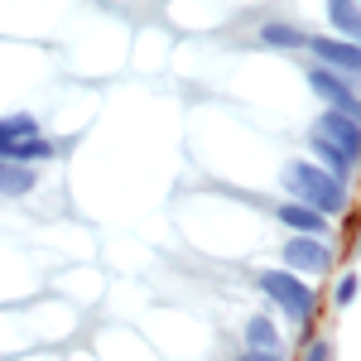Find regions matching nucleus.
Wrapping results in <instances>:
<instances>
[{
	"instance_id": "2",
	"label": "nucleus",
	"mask_w": 361,
	"mask_h": 361,
	"mask_svg": "<svg viewBox=\"0 0 361 361\" xmlns=\"http://www.w3.org/2000/svg\"><path fill=\"white\" fill-rule=\"evenodd\" d=\"M255 284H260V294H265L284 318H294L299 328L313 323V313H318V294L308 289V279L289 275V270L279 265V270H255Z\"/></svg>"
},
{
	"instance_id": "4",
	"label": "nucleus",
	"mask_w": 361,
	"mask_h": 361,
	"mask_svg": "<svg viewBox=\"0 0 361 361\" xmlns=\"http://www.w3.org/2000/svg\"><path fill=\"white\" fill-rule=\"evenodd\" d=\"M308 87L328 102V111L337 116H352V121H361V97L352 92V78H342V73H328V68H308Z\"/></svg>"
},
{
	"instance_id": "7",
	"label": "nucleus",
	"mask_w": 361,
	"mask_h": 361,
	"mask_svg": "<svg viewBox=\"0 0 361 361\" xmlns=\"http://www.w3.org/2000/svg\"><path fill=\"white\" fill-rule=\"evenodd\" d=\"M323 140H333L337 149H347L352 159H361V121H352V116H337V111H323V121L313 126Z\"/></svg>"
},
{
	"instance_id": "12",
	"label": "nucleus",
	"mask_w": 361,
	"mask_h": 361,
	"mask_svg": "<svg viewBox=\"0 0 361 361\" xmlns=\"http://www.w3.org/2000/svg\"><path fill=\"white\" fill-rule=\"evenodd\" d=\"M49 154H54V145H49L44 135H34V140H20V145H10L0 159H5V164H20V169H25V164H39V159H49Z\"/></svg>"
},
{
	"instance_id": "14",
	"label": "nucleus",
	"mask_w": 361,
	"mask_h": 361,
	"mask_svg": "<svg viewBox=\"0 0 361 361\" xmlns=\"http://www.w3.org/2000/svg\"><path fill=\"white\" fill-rule=\"evenodd\" d=\"M34 188V169H20V164H5V178H0V193L20 197Z\"/></svg>"
},
{
	"instance_id": "5",
	"label": "nucleus",
	"mask_w": 361,
	"mask_h": 361,
	"mask_svg": "<svg viewBox=\"0 0 361 361\" xmlns=\"http://www.w3.org/2000/svg\"><path fill=\"white\" fill-rule=\"evenodd\" d=\"M308 54L318 58V68H328V73H342V78H361V49L357 44H347V39H313L308 34Z\"/></svg>"
},
{
	"instance_id": "9",
	"label": "nucleus",
	"mask_w": 361,
	"mask_h": 361,
	"mask_svg": "<svg viewBox=\"0 0 361 361\" xmlns=\"http://www.w3.org/2000/svg\"><path fill=\"white\" fill-rule=\"evenodd\" d=\"M275 217H279L284 226H289L294 236H318V241L328 236V222H323V217H318L313 207H304V202H279V207H275Z\"/></svg>"
},
{
	"instance_id": "15",
	"label": "nucleus",
	"mask_w": 361,
	"mask_h": 361,
	"mask_svg": "<svg viewBox=\"0 0 361 361\" xmlns=\"http://www.w3.org/2000/svg\"><path fill=\"white\" fill-rule=\"evenodd\" d=\"M357 289H361V275H342V279H337V289H333V304L347 308L352 299H357Z\"/></svg>"
},
{
	"instance_id": "18",
	"label": "nucleus",
	"mask_w": 361,
	"mask_h": 361,
	"mask_svg": "<svg viewBox=\"0 0 361 361\" xmlns=\"http://www.w3.org/2000/svg\"><path fill=\"white\" fill-rule=\"evenodd\" d=\"M0 178H5V159H0Z\"/></svg>"
},
{
	"instance_id": "11",
	"label": "nucleus",
	"mask_w": 361,
	"mask_h": 361,
	"mask_svg": "<svg viewBox=\"0 0 361 361\" xmlns=\"http://www.w3.org/2000/svg\"><path fill=\"white\" fill-rule=\"evenodd\" d=\"M246 347L250 352H279V328L265 318V313L246 318Z\"/></svg>"
},
{
	"instance_id": "6",
	"label": "nucleus",
	"mask_w": 361,
	"mask_h": 361,
	"mask_svg": "<svg viewBox=\"0 0 361 361\" xmlns=\"http://www.w3.org/2000/svg\"><path fill=\"white\" fill-rule=\"evenodd\" d=\"M308 149H313V159H318V169H323V173H333L337 183H347V178L357 173V159H352L347 149H337L333 140H323L318 130H308Z\"/></svg>"
},
{
	"instance_id": "19",
	"label": "nucleus",
	"mask_w": 361,
	"mask_h": 361,
	"mask_svg": "<svg viewBox=\"0 0 361 361\" xmlns=\"http://www.w3.org/2000/svg\"><path fill=\"white\" fill-rule=\"evenodd\" d=\"M357 250H361V241H357Z\"/></svg>"
},
{
	"instance_id": "10",
	"label": "nucleus",
	"mask_w": 361,
	"mask_h": 361,
	"mask_svg": "<svg viewBox=\"0 0 361 361\" xmlns=\"http://www.w3.org/2000/svg\"><path fill=\"white\" fill-rule=\"evenodd\" d=\"M34 135H39V121H34L29 111L5 116V121H0V154H5L10 145H20V140H34Z\"/></svg>"
},
{
	"instance_id": "16",
	"label": "nucleus",
	"mask_w": 361,
	"mask_h": 361,
	"mask_svg": "<svg viewBox=\"0 0 361 361\" xmlns=\"http://www.w3.org/2000/svg\"><path fill=\"white\" fill-rule=\"evenodd\" d=\"M304 361H333V342H328V337H323V342H313V347L304 352Z\"/></svg>"
},
{
	"instance_id": "1",
	"label": "nucleus",
	"mask_w": 361,
	"mask_h": 361,
	"mask_svg": "<svg viewBox=\"0 0 361 361\" xmlns=\"http://www.w3.org/2000/svg\"><path fill=\"white\" fill-rule=\"evenodd\" d=\"M279 183H284L289 202L313 207L323 222H328V217H337V212H347V202H352L347 183H337L333 173H323L313 159H289V164L279 169Z\"/></svg>"
},
{
	"instance_id": "8",
	"label": "nucleus",
	"mask_w": 361,
	"mask_h": 361,
	"mask_svg": "<svg viewBox=\"0 0 361 361\" xmlns=\"http://www.w3.org/2000/svg\"><path fill=\"white\" fill-rule=\"evenodd\" d=\"M323 15H328V25H333V39H347V44L361 49V5L357 0H328Z\"/></svg>"
},
{
	"instance_id": "13",
	"label": "nucleus",
	"mask_w": 361,
	"mask_h": 361,
	"mask_svg": "<svg viewBox=\"0 0 361 361\" xmlns=\"http://www.w3.org/2000/svg\"><path fill=\"white\" fill-rule=\"evenodd\" d=\"M260 39H265L270 49H308V34L299 25H265Z\"/></svg>"
},
{
	"instance_id": "17",
	"label": "nucleus",
	"mask_w": 361,
	"mask_h": 361,
	"mask_svg": "<svg viewBox=\"0 0 361 361\" xmlns=\"http://www.w3.org/2000/svg\"><path fill=\"white\" fill-rule=\"evenodd\" d=\"M241 361H279V352H246Z\"/></svg>"
},
{
	"instance_id": "3",
	"label": "nucleus",
	"mask_w": 361,
	"mask_h": 361,
	"mask_svg": "<svg viewBox=\"0 0 361 361\" xmlns=\"http://www.w3.org/2000/svg\"><path fill=\"white\" fill-rule=\"evenodd\" d=\"M279 260L289 275H323V270H333V246L318 236H289L279 246Z\"/></svg>"
}]
</instances>
